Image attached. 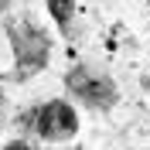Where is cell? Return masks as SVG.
Here are the masks:
<instances>
[{
	"instance_id": "6da1fadb",
	"label": "cell",
	"mask_w": 150,
	"mask_h": 150,
	"mask_svg": "<svg viewBox=\"0 0 150 150\" xmlns=\"http://www.w3.org/2000/svg\"><path fill=\"white\" fill-rule=\"evenodd\" d=\"M10 45H14V58H17L21 79H28L31 72L48 65V38L38 28L24 24V21H14L10 24Z\"/></svg>"
},
{
	"instance_id": "7a4b0ae2",
	"label": "cell",
	"mask_w": 150,
	"mask_h": 150,
	"mask_svg": "<svg viewBox=\"0 0 150 150\" xmlns=\"http://www.w3.org/2000/svg\"><path fill=\"white\" fill-rule=\"evenodd\" d=\"M65 85L89 106H112L116 103V85L109 82V75H99L92 68H72L65 75Z\"/></svg>"
},
{
	"instance_id": "3957f363",
	"label": "cell",
	"mask_w": 150,
	"mask_h": 150,
	"mask_svg": "<svg viewBox=\"0 0 150 150\" xmlns=\"http://www.w3.org/2000/svg\"><path fill=\"white\" fill-rule=\"evenodd\" d=\"M75 126H79V120L68 103H48L38 112V133L45 140H68V137H75Z\"/></svg>"
},
{
	"instance_id": "277c9868",
	"label": "cell",
	"mask_w": 150,
	"mask_h": 150,
	"mask_svg": "<svg viewBox=\"0 0 150 150\" xmlns=\"http://www.w3.org/2000/svg\"><path fill=\"white\" fill-rule=\"evenodd\" d=\"M48 10L55 14V21L62 28H68V21H72V0H48Z\"/></svg>"
},
{
	"instance_id": "5b68a950",
	"label": "cell",
	"mask_w": 150,
	"mask_h": 150,
	"mask_svg": "<svg viewBox=\"0 0 150 150\" xmlns=\"http://www.w3.org/2000/svg\"><path fill=\"white\" fill-rule=\"evenodd\" d=\"M7 4H10V0H0V10H4V7H7Z\"/></svg>"
}]
</instances>
